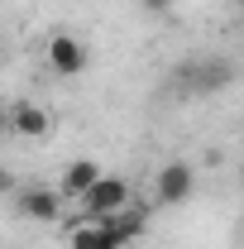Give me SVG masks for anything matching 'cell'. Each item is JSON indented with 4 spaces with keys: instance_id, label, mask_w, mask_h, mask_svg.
Listing matches in <instances>:
<instances>
[{
    "instance_id": "obj_1",
    "label": "cell",
    "mask_w": 244,
    "mask_h": 249,
    "mask_svg": "<svg viewBox=\"0 0 244 249\" xmlns=\"http://www.w3.org/2000/svg\"><path fill=\"white\" fill-rule=\"evenodd\" d=\"M230 82H235V67L225 58H192L173 72V87H182L192 96H215V91H225Z\"/></svg>"
},
{
    "instance_id": "obj_2",
    "label": "cell",
    "mask_w": 244,
    "mask_h": 249,
    "mask_svg": "<svg viewBox=\"0 0 244 249\" xmlns=\"http://www.w3.org/2000/svg\"><path fill=\"white\" fill-rule=\"evenodd\" d=\"M192 192H196V168L187 158H168L153 178V201L158 206H182V201H192Z\"/></svg>"
},
{
    "instance_id": "obj_3",
    "label": "cell",
    "mask_w": 244,
    "mask_h": 249,
    "mask_svg": "<svg viewBox=\"0 0 244 249\" xmlns=\"http://www.w3.org/2000/svg\"><path fill=\"white\" fill-rule=\"evenodd\" d=\"M82 206H87L96 220L115 216V211H124V206H129V182H124V178H101V182L82 196Z\"/></svg>"
},
{
    "instance_id": "obj_4",
    "label": "cell",
    "mask_w": 244,
    "mask_h": 249,
    "mask_svg": "<svg viewBox=\"0 0 244 249\" xmlns=\"http://www.w3.org/2000/svg\"><path fill=\"white\" fill-rule=\"evenodd\" d=\"M87 43L82 38H72V34H58L53 43H48V67L58 72V77H77V72H87Z\"/></svg>"
},
{
    "instance_id": "obj_5",
    "label": "cell",
    "mask_w": 244,
    "mask_h": 249,
    "mask_svg": "<svg viewBox=\"0 0 244 249\" xmlns=\"http://www.w3.org/2000/svg\"><path fill=\"white\" fill-rule=\"evenodd\" d=\"M101 178H105V173H101V163H96V158H77V163L62 173V187H58V192L67 196V201H82Z\"/></svg>"
},
{
    "instance_id": "obj_6",
    "label": "cell",
    "mask_w": 244,
    "mask_h": 249,
    "mask_svg": "<svg viewBox=\"0 0 244 249\" xmlns=\"http://www.w3.org/2000/svg\"><path fill=\"white\" fill-rule=\"evenodd\" d=\"M48 124H53V120H48V110L34 106V101H24V106L10 110V134H19V139H43Z\"/></svg>"
},
{
    "instance_id": "obj_7",
    "label": "cell",
    "mask_w": 244,
    "mask_h": 249,
    "mask_svg": "<svg viewBox=\"0 0 244 249\" xmlns=\"http://www.w3.org/2000/svg\"><path fill=\"white\" fill-rule=\"evenodd\" d=\"M62 201H67V196L53 192V187H34V192L19 196V211H24L29 220H58L62 216Z\"/></svg>"
},
{
    "instance_id": "obj_8",
    "label": "cell",
    "mask_w": 244,
    "mask_h": 249,
    "mask_svg": "<svg viewBox=\"0 0 244 249\" xmlns=\"http://www.w3.org/2000/svg\"><path fill=\"white\" fill-rule=\"evenodd\" d=\"M101 230L115 240V245H134L139 235H144V211H134V206H124V211H115V216H105L101 220Z\"/></svg>"
},
{
    "instance_id": "obj_9",
    "label": "cell",
    "mask_w": 244,
    "mask_h": 249,
    "mask_svg": "<svg viewBox=\"0 0 244 249\" xmlns=\"http://www.w3.org/2000/svg\"><path fill=\"white\" fill-rule=\"evenodd\" d=\"M101 245V225H77L67 235V249H96Z\"/></svg>"
},
{
    "instance_id": "obj_10",
    "label": "cell",
    "mask_w": 244,
    "mask_h": 249,
    "mask_svg": "<svg viewBox=\"0 0 244 249\" xmlns=\"http://www.w3.org/2000/svg\"><path fill=\"white\" fill-rule=\"evenodd\" d=\"M149 15H173V0H144Z\"/></svg>"
},
{
    "instance_id": "obj_11",
    "label": "cell",
    "mask_w": 244,
    "mask_h": 249,
    "mask_svg": "<svg viewBox=\"0 0 244 249\" xmlns=\"http://www.w3.org/2000/svg\"><path fill=\"white\" fill-rule=\"evenodd\" d=\"M240 173H244V168H240Z\"/></svg>"
},
{
    "instance_id": "obj_12",
    "label": "cell",
    "mask_w": 244,
    "mask_h": 249,
    "mask_svg": "<svg viewBox=\"0 0 244 249\" xmlns=\"http://www.w3.org/2000/svg\"><path fill=\"white\" fill-rule=\"evenodd\" d=\"M240 235H244V230H240Z\"/></svg>"
}]
</instances>
